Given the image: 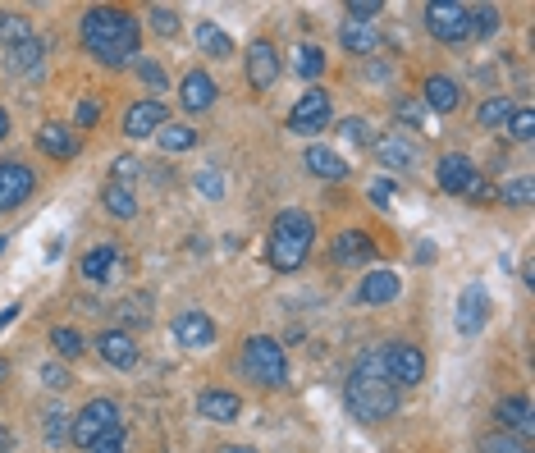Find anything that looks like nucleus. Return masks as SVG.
I'll return each mask as SVG.
<instances>
[{"label": "nucleus", "instance_id": "obj_20", "mask_svg": "<svg viewBox=\"0 0 535 453\" xmlns=\"http://www.w3.org/2000/svg\"><path fill=\"white\" fill-rule=\"evenodd\" d=\"M494 417H499V431L517 435V440H526V435L535 431L531 403H526L522 394H503V399H499V408H494Z\"/></svg>", "mask_w": 535, "mask_h": 453}, {"label": "nucleus", "instance_id": "obj_7", "mask_svg": "<svg viewBox=\"0 0 535 453\" xmlns=\"http://www.w3.org/2000/svg\"><path fill=\"white\" fill-rule=\"evenodd\" d=\"M330 92L325 87H307L298 101H293L289 119H284V129L298 133V138H311V133H321L325 124H330Z\"/></svg>", "mask_w": 535, "mask_h": 453}, {"label": "nucleus", "instance_id": "obj_35", "mask_svg": "<svg viewBox=\"0 0 535 453\" xmlns=\"http://www.w3.org/2000/svg\"><path fill=\"white\" fill-rule=\"evenodd\" d=\"M51 348L60 357H69V362H74V357L83 353V335H78L74 325H55V330H51Z\"/></svg>", "mask_w": 535, "mask_h": 453}, {"label": "nucleus", "instance_id": "obj_21", "mask_svg": "<svg viewBox=\"0 0 535 453\" xmlns=\"http://www.w3.org/2000/svg\"><path fill=\"white\" fill-rule=\"evenodd\" d=\"M197 412H202L206 421L229 426V421H238V412H243V399L229 394V389H202V394H197Z\"/></svg>", "mask_w": 535, "mask_h": 453}, {"label": "nucleus", "instance_id": "obj_54", "mask_svg": "<svg viewBox=\"0 0 535 453\" xmlns=\"http://www.w3.org/2000/svg\"><path fill=\"white\" fill-rule=\"evenodd\" d=\"M5 380H10V362H5V357H0V385H5Z\"/></svg>", "mask_w": 535, "mask_h": 453}, {"label": "nucleus", "instance_id": "obj_50", "mask_svg": "<svg viewBox=\"0 0 535 453\" xmlns=\"http://www.w3.org/2000/svg\"><path fill=\"white\" fill-rule=\"evenodd\" d=\"M97 119H101V106H97V101H78V129H92Z\"/></svg>", "mask_w": 535, "mask_h": 453}, {"label": "nucleus", "instance_id": "obj_53", "mask_svg": "<svg viewBox=\"0 0 535 453\" xmlns=\"http://www.w3.org/2000/svg\"><path fill=\"white\" fill-rule=\"evenodd\" d=\"M10 449V431H5V421H0V453Z\"/></svg>", "mask_w": 535, "mask_h": 453}, {"label": "nucleus", "instance_id": "obj_24", "mask_svg": "<svg viewBox=\"0 0 535 453\" xmlns=\"http://www.w3.org/2000/svg\"><path fill=\"white\" fill-rule=\"evenodd\" d=\"M37 147H42L51 161H74L78 156V138L65 129V124H55V119L37 129Z\"/></svg>", "mask_w": 535, "mask_h": 453}, {"label": "nucleus", "instance_id": "obj_33", "mask_svg": "<svg viewBox=\"0 0 535 453\" xmlns=\"http://www.w3.org/2000/svg\"><path fill=\"white\" fill-rule=\"evenodd\" d=\"M156 142H161V151H193L197 129H188V124H165V129L156 133Z\"/></svg>", "mask_w": 535, "mask_h": 453}, {"label": "nucleus", "instance_id": "obj_22", "mask_svg": "<svg viewBox=\"0 0 535 453\" xmlns=\"http://www.w3.org/2000/svg\"><path fill=\"white\" fill-rule=\"evenodd\" d=\"M375 156H380V165H389V170H412L417 165V147L403 138V133H385V138L371 142Z\"/></svg>", "mask_w": 535, "mask_h": 453}, {"label": "nucleus", "instance_id": "obj_28", "mask_svg": "<svg viewBox=\"0 0 535 453\" xmlns=\"http://www.w3.org/2000/svg\"><path fill=\"white\" fill-rule=\"evenodd\" d=\"M101 202H106V211L115 220H133V216H138V193H133L129 184H106V188H101Z\"/></svg>", "mask_w": 535, "mask_h": 453}, {"label": "nucleus", "instance_id": "obj_42", "mask_svg": "<svg viewBox=\"0 0 535 453\" xmlns=\"http://www.w3.org/2000/svg\"><path fill=\"white\" fill-rule=\"evenodd\" d=\"M46 440H51V444L69 440V412H60V408L46 412Z\"/></svg>", "mask_w": 535, "mask_h": 453}, {"label": "nucleus", "instance_id": "obj_46", "mask_svg": "<svg viewBox=\"0 0 535 453\" xmlns=\"http://www.w3.org/2000/svg\"><path fill=\"white\" fill-rule=\"evenodd\" d=\"M380 10H385L380 0H353V5H348V19H353V23H371Z\"/></svg>", "mask_w": 535, "mask_h": 453}, {"label": "nucleus", "instance_id": "obj_4", "mask_svg": "<svg viewBox=\"0 0 535 453\" xmlns=\"http://www.w3.org/2000/svg\"><path fill=\"white\" fill-rule=\"evenodd\" d=\"M238 367L247 371V380L261 389H284L289 385V353L284 344L270 335H252L243 339V353H238Z\"/></svg>", "mask_w": 535, "mask_h": 453}, {"label": "nucleus", "instance_id": "obj_19", "mask_svg": "<svg viewBox=\"0 0 535 453\" xmlns=\"http://www.w3.org/2000/svg\"><path fill=\"white\" fill-rule=\"evenodd\" d=\"M421 106L435 110V115H453V110L462 106V87L453 83L449 74H430L426 83H421Z\"/></svg>", "mask_w": 535, "mask_h": 453}, {"label": "nucleus", "instance_id": "obj_37", "mask_svg": "<svg viewBox=\"0 0 535 453\" xmlns=\"http://www.w3.org/2000/svg\"><path fill=\"white\" fill-rule=\"evenodd\" d=\"M494 197H499V202H508V206H531V179H526V174H522V179H508V184H503Z\"/></svg>", "mask_w": 535, "mask_h": 453}, {"label": "nucleus", "instance_id": "obj_25", "mask_svg": "<svg viewBox=\"0 0 535 453\" xmlns=\"http://www.w3.org/2000/svg\"><path fill=\"white\" fill-rule=\"evenodd\" d=\"M302 161H307V170L316 174V179H325V184H339V179H348V165H343L339 151L330 147H307L302 151Z\"/></svg>", "mask_w": 535, "mask_h": 453}, {"label": "nucleus", "instance_id": "obj_11", "mask_svg": "<svg viewBox=\"0 0 535 453\" xmlns=\"http://www.w3.org/2000/svg\"><path fill=\"white\" fill-rule=\"evenodd\" d=\"M385 371L394 385H421V380H426V353H421L417 344H389Z\"/></svg>", "mask_w": 535, "mask_h": 453}, {"label": "nucleus", "instance_id": "obj_13", "mask_svg": "<svg viewBox=\"0 0 535 453\" xmlns=\"http://www.w3.org/2000/svg\"><path fill=\"white\" fill-rule=\"evenodd\" d=\"M398 293H403V275H394L389 266H375L362 275L353 302H362V307H385V302H394Z\"/></svg>", "mask_w": 535, "mask_h": 453}, {"label": "nucleus", "instance_id": "obj_8", "mask_svg": "<svg viewBox=\"0 0 535 453\" xmlns=\"http://www.w3.org/2000/svg\"><path fill=\"white\" fill-rule=\"evenodd\" d=\"M426 33L435 37V42H467L471 37V10L467 5H453V0H435V5H426Z\"/></svg>", "mask_w": 535, "mask_h": 453}, {"label": "nucleus", "instance_id": "obj_23", "mask_svg": "<svg viewBox=\"0 0 535 453\" xmlns=\"http://www.w3.org/2000/svg\"><path fill=\"white\" fill-rule=\"evenodd\" d=\"M375 257V243L366 229H343L339 238H334V261L339 266H357V261H371Z\"/></svg>", "mask_w": 535, "mask_h": 453}, {"label": "nucleus", "instance_id": "obj_30", "mask_svg": "<svg viewBox=\"0 0 535 453\" xmlns=\"http://www.w3.org/2000/svg\"><path fill=\"white\" fill-rule=\"evenodd\" d=\"M289 69L298 78H307V83H316V78L325 74V51H321V46H311V42L298 46V51H293V60H289Z\"/></svg>", "mask_w": 535, "mask_h": 453}, {"label": "nucleus", "instance_id": "obj_47", "mask_svg": "<svg viewBox=\"0 0 535 453\" xmlns=\"http://www.w3.org/2000/svg\"><path fill=\"white\" fill-rule=\"evenodd\" d=\"M394 115L403 119L407 129H421V119H426V115H421V106H417V101H398V106H394Z\"/></svg>", "mask_w": 535, "mask_h": 453}, {"label": "nucleus", "instance_id": "obj_16", "mask_svg": "<svg viewBox=\"0 0 535 453\" xmlns=\"http://www.w3.org/2000/svg\"><path fill=\"white\" fill-rule=\"evenodd\" d=\"M490 321V293L481 284H467L458 293V335H481Z\"/></svg>", "mask_w": 535, "mask_h": 453}, {"label": "nucleus", "instance_id": "obj_1", "mask_svg": "<svg viewBox=\"0 0 535 453\" xmlns=\"http://www.w3.org/2000/svg\"><path fill=\"white\" fill-rule=\"evenodd\" d=\"M78 37L87 55H97L106 69H129L142 60V23L119 5H92L78 23Z\"/></svg>", "mask_w": 535, "mask_h": 453}, {"label": "nucleus", "instance_id": "obj_38", "mask_svg": "<svg viewBox=\"0 0 535 453\" xmlns=\"http://www.w3.org/2000/svg\"><path fill=\"white\" fill-rule=\"evenodd\" d=\"M508 138L513 142H531L535 138V110H513V119H508Z\"/></svg>", "mask_w": 535, "mask_h": 453}, {"label": "nucleus", "instance_id": "obj_32", "mask_svg": "<svg viewBox=\"0 0 535 453\" xmlns=\"http://www.w3.org/2000/svg\"><path fill=\"white\" fill-rule=\"evenodd\" d=\"M33 37V23L14 10H0V46H19Z\"/></svg>", "mask_w": 535, "mask_h": 453}, {"label": "nucleus", "instance_id": "obj_41", "mask_svg": "<svg viewBox=\"0 0 535 453\" xmlns=\"http://www.w3.org/2000/svg\"><path fill=\"white\" fill-rule=\"evenodd\" d=\"M366 197H371V206L389 211V206H394V197H398V184H394V179H375L371 193H366Z\"/></svg>", "mask_w": 535, "mask_h": 453}, {"label": "nucleus", "instance_id": "obj_34", "mask_svg": "<svg viewBox=\"0 0 535 453\" xmlns=\"http://www.w3.org/2000/svg\"><path fill=\"white\" fill-rule=\"evenodd\" d=\"M476 453H531V449H526V440H517V435H508V431H490V435H481Z\"/></svg>", "mask_w": 535, "mask_h": 453}, {"label": "nucleus", "instance_id": "obj_48", "mask_svg": "<svg viewBox=\"0 0 535 453\" xmlns=\"http://www.w3.org/2000/svg\"><path fill=\"white\" fill-rule=\"evenodd\" d=\"M138 170H142V165L133 161V156H119V161H115V179H110V184H129Z\"/></svg>", "mask_w": 535, "mask_h": 453}, {"label": "nucleus", "instance_id": "obj_9", "mask_svg": "<svg viewBox=\"0 0 535 453\" xmlns=\"http://www.w3.org/2000/svg\"><path fill=\"white\" fill-rule=\"evenodd\" d=\"M37 188V174L28 170L23 161H0V216H10V211H19L28 197H33Z\"/></svg>", "mask_w": 535, "mask_h": 453}, {"label": "nucleus", "instance_id": "obj_14", "mask_svg": "<svg viewBox=\"0 0 535 453\" xmlns=\"http://www.w3.org/2000/svg\"><path fill=\"white\" fill-rule=\"evenodd\" d=\"M165 124H170L165 106L151 97V101H133V106L124 110V124H119V129H124V138H156Z\"/></svg>", "mask_w": 535, "mask_h": 453}, {"label": "nucleus", "instance_id": "obj_18", "mask_svg": "<svg viewBox=\"0 0 535 453\" xmlns=\"http://www.w3.org/2000/svg\"><path fill=\"white\" fill-rule=\"evenodd\" d=\"M97 353H101V362H110L115 371L138 367V339L124 335V330H101V335H97Z\"/></svg>", "mask_w": 535, "mask_h": 453}, {"label": "nucleus", "instance_id": "obj_31", "mask_svg": "<svg viewBox=\"0 0 535 453\" xmlns=\"http://www.w3.org/2000/svg\"><path fill=\"white\" fill-rule=\"evenodd\" d=\"M513 101H508V97H490V101H485V106L481 110H476V124H481V129H508V119H513Z\"/></svg>", "mask_w": 535, "mask_h": 453}, {"label": "nucleus", "instance_id": "obj_15", "mask_svg": "<svg viewBox=\"0 0 535 453\" xmlns=\"http://www.w3.org/2000/svg\"><path fill=\"white\" fill-rule=\"evenodd\" d=\"M215 335H220V330H215V321L206 312H197V307H188V312L174 316V339H179L183 348H193V353L211 348Z\"/></svg>", "mask_w": 535, "mask_h": 453}, {"label": "nucleus", "instance_id": "obj_52", "mask_svg": "<svg viewBox=\"0 0 535 453\" xmlns=\"http://www.w3.org/2000/svg\"><path fill=\"white\" fill-rule=\"evenodd\" d=\"M10 138V115H5V106H0V142Z\"/></svg>", "mask_w": 535, "mask_h": 453}, {"label": "nucleus", "instance_id": "obj_29", "mask_svg": "<svg viewBox=\"0 0 535 453\" xmlns=\"http://www.w3.org/2000/svg\"><path fill=\"white\" fill-rule=\"evenodd\" d=\"M5 65H10L14 74H42V42H37V37H28V42L10 46Z\"/></svg>", "mask_w": 535, "mask_h": 453}, {"label": "nucleus", "instance_id": "obj_5", "mask_svg": "<svg viewBox=\"0 0 535 453\" xmlns=\"http://www.w3.org/2000/svg\"><path fill=\"white\" fill-rule=\"evenodd\" d=\"M435 179H439V188H444V193H453V197H467V202H481V206L494 202V188L481 179V165L471 161V156H462V151L439 156Z\"/></svg>", "mask_w": 535, "mask_h": 453}, {"label": "nucleus", "instance_id": "obj_39", "mask_svg": "<svg viewBox=\"0 0 535 453\" xmlns=\"http://www.w3.org/2000/svg\"><path fill=\"white\" fill-rule=\"evenodd\" d=\"M42 385L51 389V394H65V389H74V376H69V367H60V362H46V367H42Z\"/></svg>", "mask_w": 535, "mask_h": 453}, {"label": "nucleus", "instance_id": "obj_43", "mask_svg": "<svg viewBox=\"0 0 535 453\" xmlns=\"http://www.w3.org/2000/svg\"><path fill=\"white\" fill-rule=\"evenodd\" d=\"M138 78L151 87V92H165V87H170L165 83V69L156 65V60H138Z\"/></svg>", "mask_w": 535, "mask_h": 453}, {"label": "nucleus", "instance_id": "obj_55", "mask_svg": "<svg viewBox=\"0 0 535 453\" xmlns=\"http://www.w3.org/2000/svg\"><path fill=\"white\" fill-rule=\"evenodd\" d=\"M0 252H5V238H0Z\"/></svg>", "mask_w": 535, "mask_h": 453}, {"label": "nucleus", "instance_id": "obj_44", "mask_svg": "<svg viewBox=\"0 0 535 453\" xmlns=\"http://www.w3.org/2000/svg\"><path fill=\"white\" fill-rule=\"evenodd\" d=\"M343 138H348V142H357V147H371V124H366V119H343Z\"/></svg>", "mask_w": 535, "mask_h": 453}, {"label": "nucleus", "instance_id": "obj_45", "mask_svg": "<svg viewBox=\"0 0 535 453\" xmlns=\"http://www.w3.org/2000/svg\"><path fill=\"white\" fill-rule=\"evenodd\" d=\"M92 453H129V435H124V426L110 435H101L97 444H92Z\"/></svg>", "mask_w": 535, "mask_h": 453}, {"label": "nucleus", "instance_id": "obj_12", "mask_svg": "<svg viewBox=\"0 0 535 453\" xmlns=\"http://www.w3.org/2000/svg\"><path fill=\"white\" fill-rule=\"evenodd\" d=\"M78 275H83L87 284H115L119 275H124V257H119V248L115 243H101V248H92V252H83V261H78Z\"/></svg>", "mask_w": 535, "mask_h": 453}, {"label": "nucleus", "instance_id": "obj_49", "mask_svg": "<svg viewBox=\"0 0 535 453\" xmlns=\"http://www.w3.org/2000/svg\"><path fill=\"white\" fill-rule=\"evenodd\" d=\"M197 188H202L206 197H220V193H225V179H220V174H211V170H202V174H197Z\"/></svg>", "mask_w": 535, "mask_h": 453}, {"label": "nucleus", "instance_id": "obj_27", "mask_svg": "<svg viewBox=\"0 0 535 453\" xmlns=\"http://www.w3.org/2000/svg\"><path fill=\"white\" fill-rule=\"evenodd\" d=\"M197 46H202L211 60H229V55H234V37H229L220 23H211V19L197 23Z\"/></svg>", "mask_w": 535, "mask_h": 453}, {"label": "nucleus", "instance_id": "obj_26", "mask_svg": "<svg viewBox=\"0 0 535 453\" xmlns=\"http://www.w3.org/2000/svg\"><path fill=\"white\" fill-rule=\"evenodd\" d=\"M339 46L348 55H375V51H380V33H375L371 23H353V19H348L339 28Z\"/></svg>", "mask_w": 535, "mask_h": 453}, {"label": "nucleus", "instance_id": "obj_40", "mask_svg": "<svg viewBox=\"0 0 535 453\" xmlns=\"http://www.w3.org/2000/svg\"><path fill=\"white\" fill-rule=\"evenodd\" d=\"M147 19H151V28H156L161 37H179V10H170V5H156Z\"/></svg>", "mask_w": 535, "mask_h": 453}, {"label": "nucleus", "instance_id": "obj_3", "mask_svg": "<svg viewBox=\"0 0 535 453\" xmlns=\"http://www.w3.org/2000/svg\"><path fill=\"white\" fill-rule=\"evenodd\" d=\"M311 238H316L311 216H302V211H284V216H275V225H270L266 261L275 270H284V275H289V270H298L302 261H307Z\"/></svg>", "mask_w": 535, "mask_h": 453}, {"label": "nucleus", "instance_id": "obj_10", "mask_svg": "<svg viewBox=\"0 0 535 453\" xmlns=\"http://www.w3.org/2000/svg\"><path fill=\"white\" fill-rule=\"evenodd\" d=\"M279 69H284V60H279L275 42L257 37V42L247 46V87H252V92H266V87H275Z\"/></svg>", "mask_w": 535, "mask_h": 453}, {"label": "nucleus", "instance_id": "obj_17", "mask_svg": "<svg viewBox=\"0 0 535 453\" xmlns=\"http://www.w3.org/2000/svg\"><path fill=\"white\" fill-rule=\"evenodd\" d=\"M215 97H220V87H215V78L206 74V69H188L179 83V101L188 115H202V110L215 106Z\"/></svg>", "mask_w": 535, "mask_h": 453}, {"label": "nucleus", "instance_id": "obj_51", "mask_svg": "<svg viewBox=\"0 0 535 453\" xmlns=\"http://www.w3.org/2000/svg\"><path fill=\"white\" fill-rule=\"evenodd\" d=\"M215 453H257V449H247V444H220Z\"/></svg>", "mask_w": 535, "mask_h": 453}, {"label": "nucleus", "instance_id": "obj_2", "mask_svg": "<svg viewBox=\"0 0 535 453\" xmlns=\"http://www.w3.org/2000/svg\"><path fill=\"white\" fill-rule=\"evenodd\" d=\"M343 403L362 426H380L398 412V385L385 371V353H362L357 357L348 389H343Z\"/></svg>", "mask_w": 535, "mask_h": 453}, {"label": "nucleus", "instance_id": "obj_36", "mask_svg": "<svg viewBox=\"0 0 535 453\" xmlns=\"http://www.w3.org/2000/svg\"><path fill=\"white\" fill-rule=\"evenodd\" d=\"M490 33H499V10L494 5H476L471 10V37H490Z\"/></svg>", "mask_w": 535, "mask_h": 453}, {"label": "nucleus", "instance_id": "obj_6", "mask_svg": "<svg viewBox=\"0 0 535 453\" xmlns=\"http://www.w3.org/2000/svg\"><path fill=\"white\" fill-rule=\"evenodd\" d=\"M124 421H119V408L110 399H87L83 408L69 417V440L78 444V449H92V444L101 440V435L119 431Z\"/></svg>", "mask_w": 535, "mask_h": 453}]
</instances>
